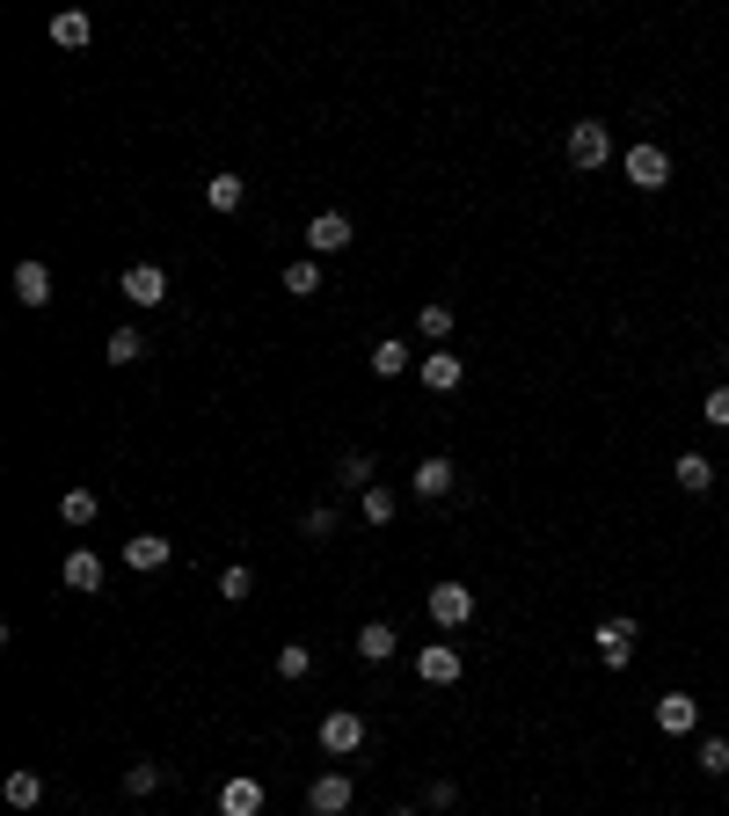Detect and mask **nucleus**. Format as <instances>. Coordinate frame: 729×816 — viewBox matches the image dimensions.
<instances>
[{
  "instance_id": "7",
  "label": "nucleus",
  "mask_w": 729,
  "mask_h": 816,
  "mask_svg": "<svg viewBox=\"0 0 729 816\" xmlns=\"http://www.w3.org/2000/svg\"><path fill=\"white\" fill-rule=\"evenodd\" d=\"M628 183H634V190H664V183H671L664 146H628Z\"/></svg>"
},
{
  "instance_id": "3",
  "label": "nucleus",
  "mask_w": 729,
  "mask_h": 816,
  "mask_svg": "<svg viewBox=\"0 0 729 816\" xmlns=\"http://www.w3.org/2000/svg\"><path fill=\"white\" fill-rule=\"evenodd\" d=\"M350 240H358V226H350L343 212H314L307 219V248H314V256H343Z\"/></svg>"
},
{
  "instance_id": "5",
  "label": "nucleus",
  "mask_w": 729,
  "mask_h": 816,
  "mask_svg": "<svg viewBox=\"0 0 729 816\" xmlns=\"http://www.w3.org/2000/svg\"><path fill=\"white\" fill-rule=\"evenodd\" d=\"M358 744H364V721L350 715V707H336V715H321V751H329V758H350Z\"/></svg>"
},
{
  "instance_id": "23",
  "label": "nucleus",
  "mask_w": 729,
  "mask_h": 816,
  "mask_svg": "<svg viewBox=\"0 0 729 816\" xmlns=\"http://www.w3.org/2000/svg\"><path fill=\"white\" fill-rule=\"evenodd\" d=\"M372 372H380V380H401V372H409V343H372Z\"/></svg>"
},
{
  "instance_id": "22",
  "label": "nucleus",
  "mask_w": 729,
  "mask_h": 816,
  "mask_svg": "<svg viewBox=\"0 0 729 816\" xmlns=\"http://www.w3.org/2000/svg\"><path fill=\"white\" fill-rule=\"evenodd\" d=\"M285 292H292V299H314V292H321V263H314V256L285 263Z\"/></svg>"
},
{
  "instance_id": "1",
  "label": "nucleus",
  "mask_w": 729,
  "mask_h": 816,
  "mask_svg": "<svg viewBox=\"0 0 729 816\" xmlns=\"http://www.w3.org/2000/svg\"><path fill=\"white\" fill-rule=\"evenodd\" d=\"M613 161V132L598 118H577L569 124V169H606Z\"/></svg>"
},
{
  "instance_id": "6",
  "label": "nucleus",
  "mask_w": 729,
  "mask_h": 816,
  "mask_svg": "<svg viewBox=\"0 0 729 816\" xmlns=\"http://www.w3.org/2000/svg\"><path fill=\"white\" fill-rule=\"evenodd\" d=\"M431 620L437 627H467L474 620V591H467V583H431Z\"/></svg>"
},
{
  "instance_id": "4",
  "label": "nucleus",
  "mask_w": 729,
  "mask_h": 816,
  "mask_svg": "<svg viewBox=\"0 0 729 816\" xmlns=\"http://www.w3.org/2000/svg\"><path fill=\"white\" fill-rule=\"evenodd\" d=\"M118 292L132 299V307H161V299H169V270H161V263H132Z\"/></svg>"
},
{
  "instance_id": "17",
  "label": "nucleus",
  "mask_w": 729,
  "mask_h": 816,
  "mask_svg": "<svg viewBox=\"0 0 729 816\" xmlns=\"http://www.w3.org/2000/svg\"><path fill=\"white\" fill-rule=\"evenodd\" d=\"M15 299H23V307H51V270L45 263H15Z\"/></svg>"
},
{
  "instance_id": "2",
  "label": "nucleus",
  "mask_w": 729,
  "mask_h": 816,
  "mask_svg": "<svg viewBox=\"0 0 729 816\" xmlns=\"http://www.w3.org/2000/svg\"><path fill=\"white\" fill-rule=\"evenodd\" d=\"M591 642H598V664H606V671H628V664H634V642H642V634H634V620H606Z\"/></svg>"
},
{
  "instance_id": "13",
  "label": "nucleus",
  "mask_w": 729,
  "mask_h": 816,
  "mask_svg": "<svg viewBox=\"0 0 729 816\" xmlns=\"http://www.w3.org/2000/svg\"><path fill=\"white\" fill-rule=\"evenodd\" d=\"M693 721H701V700H685V693H664V700H656V729H664V737H685Z\"/></svg>"
},
{
  "instance_id": "30",
  "label": "nucleus",
  "mask_w": 729,
  "mask_h": 816,
  "mask_svg": "<svg viewBox=\"0 0 729 816\" xmlns=\"http://www.w3.org/2000/svg\"><path fill=\"white\" fill-rule=\"evenodd\" d=\"M161 780H169V772L153 766V758H139V766H124V794H153Z\"/></svg>"
},
{
  "instance_id": "24",
  "label": "nucleus",
  "mask_w": 729,
  "mask_h": 816,
  "mask_svg": "<svg viewBox=\"0 0 729 816\" xmlns=\"http://www.w3.org/2000/svg\"><path fill=\"white\" fill-rule=\"evenodd\" d=\"M51 45H88V15H81V8H66V15H51Z\"/></svg>"
},
{
  "instance_id": "8",
  "label": "nucleus",
  "mask_w": 729,
  "mask_h": 816,
  "mask_svg": "<svg viewBox=\"0 0 729 816\" xmlns=\"http://www.w3.org/2000/svg\"><path fill=\"white\" fill-rule=\"evenodd\" d=\"M169 540H161V532H132V540H124V569H139V577H153V569H169Z\"/></svg>"
},
{
  "instance_id": "9",
  "label": "nucleus",
  "mask_w": 729,
  "mask_h": 816,
  "mask_svg": "<svg viewBox=\"0 0 729 816\" xmlns=\"http://www.w3.org/2000/svg\"><path fill=\"white\" fill-rule=\"evenodd\" d=\"M416 678H423V685H460V648L431 642L423 656H416Z\"/></svg>"
},
{
  "instance_id": "16",
  "label": "nucleus",
  "mask_w": 729,
  "mask_h": 816,
  "mask_svg": "<svg viewBox=\"0 0 729 816\" xmlns=\"http://www.w3.org/2000/svg\"><path fill=\"white\" fill-rule=\"evenodd\" d=\"M263 809V788H256V780H226V788H219V816H256Z\"/></svg>"
},
{
  "instance_id": "11",
  "label": "nucleus",
  "mask_w": 729,
  "mask_h": 816,
  "mask_svg": "<svg viewBox=\"0 0 729 816\" xmlns=\"http://www.w3.org/2000/svg\"><path fill=\"white\" fill-rule=\"evenodd\" d=\"M671 481H679L685 496H707V489H715V459L707 453H679L671 459Z\"/></svg>"
},
{
  "instance_id": "31",
  "label": "nucleus",
  "mask_w": 729,
  "mask_h": 816,
  "mask_svg": "<svg viewBox=\"0 0 729 816\" xmlns=\"http://www.w3.org/2000/svg\"><path fill=\"white\" fill-rule=\"evenodd\" d=\"M336 526H343V510H329V504H314L307 518H299V532H307V540H329Z\"/></svg>"
},
{
  "instance_id": "20",
  "label": "nucleus",
  "mask_w": 729,
  "mask_h": 816,
  "mask_svg": "<svg viewBox=\"0 0 729 816\" xmlns=\"http://www.w3.org/2000/svg\"><path fill=\"white\" fill-rule=\"evenodd\" d=\"M146 358V336L139 329H110V343H102V364H139Z\"/></svg>"
},
{
  "instance_id": "27",
  "label": "nucleus",
  "mask_w": 729,
  "mask_h": 816,
  "mask_svg": "<svg viewBox=\"0 0 729 816\" xmlns=\"http://www.w3.org/2000/svg\"><path fill=\"white\" fill-rule=\"evenodd\" d=\"M8 802H15V809H37V802H45V780H37V772H8Z\"/></svg>"
},
{
  "instance_id": "33",
  "label": "nucleus",
  "mask_w": 729,
  "mask_h": 816,
  "mask_svg": "<svg viewBox=\"0 0 729 816\" xmlns=\"http://www.w3.org/2000/svg\"><path fill=\"white\" fill-rule=\"evenodd\" d=\"M701 772H729V737H707L701 744Z\"/></svg>"
},
{
  "instance_id": "35",
  "label": "nucleus",
  "mask_w": 729,
  "mask_h": 816,
  "mask_svg": "<svg viewBox=\"0 0 729 816\" xmlns=\"http://www.w3.org/2000/svg\"><path fill=\"white\" fill-rule=\"evenodd\" d=\"M394 816H416V809H394Z\"/></svg>"
},
{
  "instance_id": "21",
  "label": "nucleus",
  "mask_w": 729,
  "mask_h": 816,
  "mask_svg": "<svg viewBox=\"0 0 729 816\" xmlns=\"http://www.w3.org/2000/svg\"><path fill=\"white\" fill-rule=\"evenodd\" d=\"M307 671H314V648H307V642H277V678H285V685H299Z\"/></svg>"
},
{
  "instance_id": "12",
  "label": "nucleus",
  "mask_w": 729,
  "mask_h": 816,
  "mask_svg": "<svg viewBox=\"0 0 729 816\" xmlns=\"http://www.w3.org/2000/svg\"><path fill=\"white\" fill-rule=\"evenodd\" d=\"M409 481H416V496H423V504H437V496H453V459H437V453L416 459Z\"/></svg>"
},
{
  "instance_id": "15",
  "label": "nucleus",
  "mask_w": 729,
  "mask_h": 816,
  "mask_svg": "<svg viewBox=\"0 0 729 816\" xmlns=\"http://www.w3.org/2000/svg\"><path fill=\"white\" fill-rule=\"evenodd\" d=\"M59 577H66V591H102V554L73 547V554H66V569H59Z\"/></svg>"
},
{
  "instance_id": "34",
  "label": "nucleus",
  "mask_w": 729,
  "mask_h": 816,
  "mask_svg": "<svg viewBox=\"0 0 729 816\" xmlns=\"http://www.w3.org/2000/svg\"><path fill=\"white\" fill-rule=\"evenodd\" d=\"M701 416L715 423V431H729V386H715V394H707V401H701Z\"/></svg>"
},
{
  "instance_id": "10",
  "label": "nucleus",
  "mask_w": 729,
  "mask_h": 816,
  "mask_svg": "<svg viewBox=\"0 0 729 816\" xmlns=\"http://www.w3.org/2000/svg\"><path fill=\"white\" fill-rule=\"evenodd\" d=\"M350 794H358V788H350L343 772H321L314 788H307V809H314V816H343V809H350Z\"/></svg>"
},
{
  "instance_id": "25",
  "label": "nucleus",
  "mask_w": 729,
  "mask_h": 816,
  "mask_svg": "<svg viewBox=\"0 0 729 816\" xmlns=\"http://www.w3.org/2000/svg\"><path fill=\"white\" fill-rule=\"evenodd\" d=\"M96 496H88V489H66V496H59V518H66V526H96Z\"/></svg>"
},
{
  "instance_id": "18",
  "label": "nucleus",
  "mask_w": 729,
  "mask_h": 816,
  "mask_svg": "<svg viewBox=\"0 0 729 816\" xmlns=\"http://www.w3.org/2000/svg\"><path fill=\"white\" fill-rule=\"evenodd\" d=\"M205 205H212L219 219L242 212V205H248V183H242V175H212V183H205Z\"/></svg>"
},
{
  "instance_id": "19",
  "label": "nucleus",
  "mask_w": 729,
  "mask_h": 816,
  "mask_svg": "<svg viewBox=\"0 0 729 816\" xmlns=\"http://www.w3.org/2000/svg\"><path fill=\"white\" fill-rule=\"evenodd\" d=\"M358 656H364V664H387V656H394V627L387 620H364L358 627Z\"/></svg>"
},
{
  "instance_id": "32",
  "label": "nucleus",
  "mask_w": 729,
  "mask_h": 816,
  "mask_svg": "<svg viewBox=\"0 0 729 816\" xmlns=\"http://www.w3.org/2000/svg\"><path fill=\"white\" fill-rule=\"evenodd\" d=\"M364 526H394V496L387 489H364Z\"/></svg>"
},
{
  "instance_id": "28",
  "label": "nucleus",
  "mask_w": 729,
  "mask_h": 816,
  "mask_svg": "<svg viewBox=\"0 0 729 816\" xmlns=\"http://www.w3.org/2000/svg\"><path fill=\"white\" fill-rule=\"evenodd\" d=\"M416 329H423L431 343H445V336H453V307H445V299H431V307L416 313Z\"/></svg>"
},
{
  "instance_id": "14",
  "label": "nucleus",
  "mask_w": 729,
  "mask_h": 816,
  "mask_svg": "<svg viewBox=\"0 0 729 816\" xmlns=\"http://www.w3.org/2000/svg\"><path fill=\"white\" fill-rule=\"evenodd\" d=\"M460 380H467V364L453 358V350H431V358H423V386H431V394H460Z\"/></svg>"
},
{
  "instance_id": "29",
  "label": "nucleus",
  "mask_w": 729,
  "mask_h": 816,
  "mask_svg": "<svg viewBox=\"0 0 729 816\" xmlns=\"http://www.w3.org/2000/svg\"><path fill=\"white\" fill-rule=\"evenodd\" d=\"M248 591H256V577H248V561H234V569H219V598H226V605H242Z\"/></svg>"
},
{
  "instance_id": "26",
  "label": "nucleus",
  "mask_w": 729,
  "mask_h": 816,
  "mask_svg": "<svg viewBox=\"0 0 729 816\" xmlns=\"http://www.w3.org/2000/svg\"><path fill=\"white\" fill-rule=\"evenodd\" d=\"M336 481H343V489H372V453H343L336 459Z\"/></svg>"
}]
</instances>
